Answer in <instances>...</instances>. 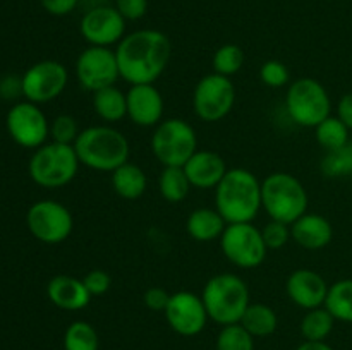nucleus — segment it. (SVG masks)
<instances>
[{"label":"nucleus","instance_id":"1","mask_svg":"<svg viewBox=\"0 0 352 350\" xmlns=\"http://www.w3.org/2000/svg\"><path fill=\"white\" fill-rule=\"evenodd\" d=\"M172 45L158 30H138L126 34L116 48L120 79L133 84H155L170 62Z\"/></svg>","mask_w":352,"mask_h":350},{"label":"nucleus","instance_id":"2","mask_svg":"<svg viewBox=\"0 0 352 350\" xmlns=\"http://www.w3.org/2000/svg\"><path fill=\"white\" fill-rule=\"evenodd\" d=\"M215 208L227 223L254 222L261 209V182L246 168H229L215 187Z\"/></svg>","mask_w":352,"mask_h":350},{"label":"nucleus","instance_id":"3","mask_svg":"<svg viewBox=\"0 0 352 350\" xmlns=\"http://www.w3.org/2000/svg\"><path fill=\"white\" fill-rule=\"evenodd\" d=\"M74 150L82 167L110 174L120 165L127 163L131 156L127 137L109 124L82 129L76 139Z\"/></svg>","mask_w":352,"mask_h":350},{"label":"nucleus","instance_id":"4","mask_svg":"<svg viewBox=\"0 0 352 350\" xmlns=\"http://www.w3.org/2000/svg\"><path fill=\"white\" fill-rule=\"evenodd\" d=\"M208 318L220 326L236 325L251 304L246 281L234 273H219L210 278L201 292Z\"/></svg>","mask_w":352,"mask_h":350},{"label":"nucleus","instance_id":"5","mask_svg":"<svg viewBox=\"0 0 352 350\" xmlns=\"http://www.w3.org/2000/svg\"><path fill=\"white\" fill-rule=\"evenodd\" d=\"M261 209L270 220L291 225L308 213V191L296 175L274 172L261 180Z\"/></svg>","mask_w":352,"mask_h":350},{"label":"nucleus","instance_id":"6","mask_svg":"<svg viewBox=\"0 0 352 350\" xmlns=\"http://www.w3.org/2000/svg\"><path fill=\"white\" fill-rule=\"evenodd\" d=\"M79 167L81 163L74 146L50 141L33 151L28 163V174L40 187L60 189L74 180Z\"/></svg>","mask_w":352,"mask_h":350},{"label":"nucleus","instance_id":"7","mask_svg":"<svg viewBox=\"0 0 352 350\" xmlns=\"http://www.w3.org/2000/svg\"><path fill=\"white\" fill-rule=\"evenodd\" d=\"M285 108L296 126L315 129L320 122L332 115V100L318 79L301 78L287 86Z\"/></svg>","mask_w":352,"mask_h":350},{"label":"nucleus","instance_id":"8","mask_svg":"<svg viewBox=\"0 0 352 350\" xmlns=\"http://www.w3.org/2000/svg\"><path fill=\"white\" fill-rule=\"evenodd\" d=\"M150 146L162 167H184L198 151V136L188 120L164 119L153 129Z\"/></svg>","mask_w":352,"mask_h":350},{"label":"nucleus","instance_id":"9","mask_svg":"<svg viewBox=\"0 0 352 350\" xmlns=\"http://www.w3.org/2000/svg\"><path fill=\"white\" fill-rule=\"evenodd\" d=\"M220 249L230 264L241 270H253L265 261L268 247L265 244L261 229L253 222L250 223H227L222 237Z\"/></svg>","mask_w":352,"mask_h":350},{"label":"nucleus","instance_id":"10","mask_svg":"<svg viewBox=\"0 0 352 350\" xmlns=\"http://www.w3.org/2000/svg\"><path fill=\"white\" fill-rule=\"evenodd\" d=\"M26 226L41 244L57 246L67 240L74 230V218L67 206L55 199L33 202L26 213Z\"/></svg>","mask_w":352,"mask_h":350},{"label":"nucleus","instance_id":"11","mask_svg":"<svg viewBox=\"0 0 352 350\" xmlns=\"http://www.w3.org/2000/svg\"><path fill=\"white\" fill-rule=\"evenodd\" d=\"M236 105V86L232 79L212 72L196 82L192 91V110L203 122H220Z\"/></svg>","mask_w":352,"mask_h":350},{"label":"nucleus","instance_id":"12","mask_svg":"<svg viewBox=\"0 0 352 350\" xmlns=\"http://www.w3.org/2000/svg\"><path fill=\"white\" fill-rule=\"evenodd\" d=\"M6 127L10 139L26 150H38L48 143L50 122L40 105L28 100L14 103L6 117Z\"/></svg>","mask_w":352,"mask_h":350},{"label":"nucleus","instance_id":"13","mask_svg":"<svg viewBox=\"0 0 352 350\" xmlns=\"http://www.w3.org/2000/svg\"><path fill=\"white\" fill-rule=\"evenodd\" d=\"M74 74L79 86L89 93L117 84L120 79L116 50L107 47H88L78 55Z\"/></svg>","mask_w":352,"mask_h":350},{"label":"nucleus","instance_id":"14","mask_svg":"<svg viewBox=\"0 0 352 350\" xmlns=\"http://www.w3.org/2000/svg\"><path fill=\"white\" fill-rule=\"evenodd\" d=\"M23 96L31 103L43 105L54 102L65 91L69 82V72L62 62L40 60L26 69L23 75Z\"/></svg>","mask_w":352,"mask_h":350},{"label":"nucleus","instance_id":"15","mask_svg":"<svg viewBox=\"0 0 352 350\" xmlns=\"http://www.w3.org/2000/svg\"><path fill=\"white\" fill-rule=\"evenodd\" d=\"M79 31L89 47L110 48L126 36V19L116 7L95 5L81 17Z\"/></svg>","mask_w":352,"mask_h":350},{"label":"nucleus","instance_id":"16","mask_svg":"<svg viewBox=\"0 0 352 350\" xmlns=\"http://www.w3.org/2000/svg\"><path fill=\"white\" fill-rule=\"evenodd\" d=\"M164 314L168 326L181 336L199 335L210 319L201 295L189 290L170 294V301Z\"/></svg>","mask_w":352,"mask_h":350},{"label":"nucleus","instance_id":"17","mask_svg":"<svg viewBox=\"0 0 352 350\" xmlns=\"http://www.w3.org/2000/svg\"><path fill=\"white\" fill-rule=\"evenodd\" d=\"M127 119L138 127H157L164 120L165 102L155 84H133L126 91Z\"/></svg>","mask_w":352,"mask_h":350},{"label":"nucleus","instance_id":"18","mask_svg":"<svg viewBox=\"0 0 352 350\" xmlns=\"http://www.w3.org/2000/svg\"><path fill=\"white\" fill-rule=\"evenodd\" d=\"M329 287L325 278L315 270L309 268H299L294 270L285 280V294L294 302L298 307L315 309L322 307L325 304L327 294H329Z\"/></svg>","mask_w":352,"mask_h":350},{"label":"nucleus","instance_id":"19","mask_svg":"<svg viewBox=\"0 0 352 350\" xmlns=\"http://www.w3.org/2000/svg\"><path fill=\"white\" fill-rule=\"evenodd\" d=\"M182 168L195 189H215L229 170L226 160L212 150H198Z\"/></svg>","mask_w":352,"mask_h":350},{"label":"nucleus","instance_id":"20","mask_svg":"<svg viewBox=\"0 0 352 350\" xmlns=\"http://www.w3.org/2000/svg\"><path fill=\"white\" fill-rule=\"evenodd\" d=\"M47 297L55 307L62 311H82L91 302V294L82 278L71 275H55L47 283Z\"/></svg>","mask_w":352,"mask_h":350},{"label":"nucleus","instance_id":"21","mask_svg":"<svg viewBox=\"0 0 352 350\" xmlns=\"http://www.w3.org/2000/svg\"><path fill=\"white\" fill-rule=\"evenodd\" d=\"M291 235L298 246L308 250L325 249L333 239V226L320 213H305L291 223Z\"/></svg>","mask_w":352,"mask_h":350},{"label":"nucleus","instance_id":"22","mask_svg":"<svg viewBox=\"0 0 352 350\" xmlns=\"http://www.w3.org/2000/svg\"><path fill=\"white\" fill-rule=\"evenodd\" d=\"M227 222L217 208H196L186 220V232L196 242H212L222 237Z\"/></svg>","mask_w":352,"mask_h":350},{"label":"nucleus","instance_id":"23","mask_svg":"<svg viewBox=\"0 0 352 350\" xmlns=\"http://www.w3.org/2000/svg\"><path fill=\"white\" fill-rule=\"evenodd\" d=\"M110 182L119 198L127 199V201H134L140 199L141 196L146 192L148 187V177L144 174L143 168L136 163H127L120 165L119 168L110 174Z\"/></svg>","mask_w":352,"mask_h":350},{"label":"nucleus","instance_id":"24","mask_svg":"<svg viewBox=\"0 0 352 350\" xmlns=\"http://www.w3.org/2000/svg\"><path fill=\"white\" fill-rule=\"evenodd\" d=\"M93 110L103 120V124L112 126L120 122L124 117H127L126 93L120 91L116 84L98 89L93 93Z\"/></svg>","mask_w":352,"mask_h":350},{"label":"nucleus","instance_id":"25","mask_svg":"<svg viewBox=\"0 0 352 350\" xmlns=\"http://www.w3.org/2000/svg\"><path fill=\"white\" fill-rule=\"evenodd\" d=\"M239 325H243V328L254 338H265V336L274 335L278 326V318L277 312L270 305L251 302L241 318Z\"/></svg>","mask_w":352,"mask_h":350},{"label":"nucleus","instance_id":"26","mask_svg":"<svg viewBox=\"0 0 352 350\" xmlns=\"http://www.w3.org/2000/svg\"><path fill=\"white\" fill-rule=\"evenodd\" d=\"M192 189L182 167H164L158 175V192L167 202H182Z\"/></svg>","mask_w":352,"mask_h":350},{"label":"nucleus","instance_id":"27","mask_svg":"<svg viewBox=\"0 0 352 350\" xmlns=\"http://www.w3.org/2000/svg\"><path fill=\"white\" fill-rule=\"evenodd\" d=\"M336 318L329 312L325 305L315 307L306 311V314L301 319V335L305 342H325L329 335L332 333Z\"/></svg>","mask_w":352,"mask_h":350},{"label":"nucleus","instance_id":"28","mask_svg":"<svg viewBox=\"0 0 352 350\" xmlns=\"http://www.w3.org/2000/svg\"><path fill=\"white\" fill-rule=\"evenodd\" d=\"M323 305L336 321L352 323V278H344L330 285Z\"/></svg>","mask_w":352,"mask_h":350},{"label":"nucleus","instance_id":"29","mask_svg":"<svg viewBox=\"0 0 352 350\" xmlns=\"http://www.w3.org/2000/svg\"><path fill=\"white\" fill-rule=\"evenodd\" d=\"M351 129L336 115L327 117L323 122H320L315 127V137L316 143L323 148L325 151L339 150V148L346 146L351 143Z\"/></svg>","mask_w":352,"mask_h":350},{"label":"nucleus","instance_id":"30","mask_svg":"<svg viewBox=\"0 0 352 350\" xmlns=\"http://www.w3.org/2000/svg\"><path fill=\"white\" fill-rule=\"evenodd\" d=\"M100 340L95 326L88 321H72L64 333V350H98Z\"/></svg>","mask_w":352,"mask_h":350},{"label":"nucleus","instance_id":"31","mask_svg":"<svg viewBox=\"0 0 352 350\" xmlns=\"http://www.w3.org/2000/svg\"><path fill=\"white\" fill-rule=\"evenodd\" d=\"M244 62H246V54L243 48L236 43H227L217 48L213 54L212 69L215 74L232 79V75H236L243 69Z\"/></svg>","mask_w":352,"mask_h":350},{"label":"nucleus","instance_id":"32","mask_svg":"<svg viewBox=\"0 0 352 350\" xmlns=\"http://www.w3.org/2000/svg\"><path fill=\"white\" fill-rule=\"evenodd\" d=\"M320 170L329 178L351 177L352 174V141L339 150L325 151Z\"/></svg>","mask_w":352,"mask_h":350},{"label":"nucleus","instance_id":"33","mask_svg":"<svg viewBox=\"0 0 352 350\" xmlns=\"http://www.w3.org/2000/svg\"><path fill=\"white\" fill-rule=\"evenodd\" d=\"M217 350H254V336H251L239 323L222 326L217 336Z\"/></svg>","mask_w":352,"mask_h":350},{"label":"nucleus","instance_id":"34","mask_svg":"<svg viewBox=\"0 0 352 350\" xmlns=\"http://www.w3.org/2000/svg\"><path fill=\"white\" fill-rule=\"evenodd\" d=\"M79 132H81V129H79L78 120L72 115H67V113L57 115L50 122V139L54 143L71 144V146H74Z\"/></svg>","mask_w":352,"mask_h":350},{"label":"nucleus","instance_id":"35","mask_svg":"<svg viewBox=\"0 0 352 350\" xmlns=\"http://www.w3.org/2000/svg\"><path fill=\"white\" fill-rule=\"evenodd\" d=\"M260 79L268 88H284L291 84V72L284 62L270 58L260 67Z\"/></svg>","mask_w":352,"mask_h":350},{"label":"nucleus","instance_id":"36","mask_svg":"<svg viewBox=\"0 0 352 350\" xmlns=\"http://www.w3.org/2000/svg\"><path fill=\"white\" fill-rule=\"evenodd\" d=\"M261 235H263L268 250H278L287 246L289 240L292 239L291 225L284 222H278V220H270L261 229Z\"/></svg>","mask_w":352,"mask_h":350},{"label":"nucleus","instance_id":"37","mask_svg":"<svg viewBox=\"0 0 352 350\" xmlns=\"http://www.w3.org/2000/svg\"><path fill=\"white\" fill-rule=\"evenodd\" d=\"M82 281H85L86 288L91 294V297H98V295L107 294L110 290V287H112V278L103 270L88 271L85 275V278H82Z\"/></svg>","mask_w":352,"mask_h":350},{"label":"nucleus","instance_id":"38","mask_svg":"<svg viewBox=\"0 0 352 350\" xmlns=\"http://www.w3.org/2000/svg\"><path fill=\"white\" fill-rule=\"evenodd\" d=\"M116 9L126 21H138L148 12V0H116Z\"/></svg>","mask_w":352,"mask_h":350},{"label":"nucleus","instance_id":"39","mask_svg":"<svg viewBox=\"0 0 352 350\" xmlns=\"http://www.w3.org/2000/svg\"><path fill=\"white\" fill-rule=\"evenodd\" d=\"M168 301H170V294L162 287H150L143 294L144 305L155 312H165Z\"/></svg>","mask_w":352,"mask_h":350},{"label":"nucleus","instance_id":"40","mask_svg":"<svg viewBox=\"0 0 352 350\" xmlns=\"http://www.w3.org/2000/svg\"><path fill=\"white\" fill-rule=\"evenodd\" d=\"M17 96H23V81L21 75H6L0 79V98L16 100Z\"/></svg>","mask_w":352,"mask_h":350},{"label":"nucleus","instance_id":"41","mask_svg":"<svg viewBox=\"0 0 352 350\" xmlns=\"http://www.w3.org/2000/svg\"><path fill=\"white\" fill-rule=\"evenodd\" d=\"M41 7L52 16H67L78 7L79 0H40Z\"/></svg>","mask_w":352,"mask_h":350},{"label":"nucleus","instance_id":"42","mask_svg":"<svg viewBox=\"0 0 352 350\" xmlns=\"http://www.w3.org/2000/svg\"><path fill=\"white\" fill-rule=\"evenodd\" d=\"M336 117H339L344 124L352 130V91L344 93L336 106Z\"/></svg>","mask_w":352,"mask_h":350},{"label":"nucleus","instance_id":"43","mask_svg":"<svg viewBox=\"0 0 352 350\" xmlns=\"http://www.w3.org/2000/svg\"><path fill=\"white\" fill-rule=\"evenodd\" d=\"M296 350H336L327 342H302Z\"/></svg>","mask_w":352,"mask_h":350},{"label":"nucleus","instance_id":"44","mask_svg":"<svg viewBox=\"0 0 352 350\" xmlns=\"http://www.w3.org/2000/svg\"><path fill=\"white\" fill-rule=\"evenodd\" d=\"M351 180H352V174H351Z\"/></svg>","mask_w":352,"mask_h":350}]
</instances>
